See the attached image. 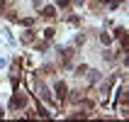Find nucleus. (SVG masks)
<instances>
[{"label":"nucleus","instance_id":"nucleus-4","mask_svg":"<svg viewBox=\"0 0 129 122\" xmlns=\"http://www.w3.org/2000/svg\"><path fill=\"white\" fill-rule=\"evenodd\" d=\"M32 39H34V32H29V29H27V32H24V34H22V42H32Z\"/></svg>","mask_w":129,"mask_h":122},{"label":"nucleus","instance_id":"nucleus-6","mask_svg":"<svg viewBox=\"0 0 129 122\" xmlns=\"http://www.w3.org/2000/svg\"><path fill=\"white\" fill-rule=\"evenodd\" d=\"M56 5L58 7H68V5H71V0H56Z\"/></svg>","mask_w":129,"mask_h":122},{"label":"nucleus","instance_id":"nucleus-2","mask_svg":"<svg viewBox=\"0 0 129 122\" xmlns=\"http://www.w3.org/2000/svg\"><path fill=\"white\" fill-rule=\"evenodd\" d=\"M54 90H56L58 100H63V98H66V93H68V90H66V83H63V81H61V83H56V88H54Z\"/></svg>","mask_w":129,"mask_h":122},{"label":"nucleus","instance_id":"nucleus-1","mask_svg":"<svg viewBox=\"0 0 129 122\" xmlns=\"http://www.w3.org/2000/svg\"><path fill=\"white\" fill-rule=\"evenodd\" d=\"M24 105H27V95L15 93V95H12V100H10V108H12V110H20V108H24Z\"/></svg>","mask_w":129,"mask_h":122},{"label":"nucleus","instance_id":"nucleus-7","mask_svg":"<svg viewBox=\"0 0 129 122\" xmlns=\"http://www.w3.org/2000/svg\"><path fill=\"white\" fill-rule=\"evenodd\" d=\"M37 115H39V117H49V112H46L44 108H39V110H37Z\"/></svg>","mask_w":129,"mask_h":122},{"label":"nucleus","instance_id":"nucleus-10","mask_svg":"<svg viewBox=\"0 0 129 122\" xmlns=\"http://www.w3.org/2000/svg\"><path fill=\"white\" fill-rule=\"evenodd\" d=\"M0 117H3V110H0Z\"/></svg>","mask_w":129,"mask_h":122},{"label":"nucleus","instance_id":"nucleus-8","mask_svg":"<svg viewBox=\"0 0 129 122\" xmlns=\"http://www.w3.org/2000/svg\"><path fill=\"white\" fill-rule=\"evenodd\" d=\"M3 7H5V0H0V10H3Z\"/></svg>","mask_w":129,"mask_h":122},{"label":"nucleus","instance_id":"nucleus-5","mask_svg":"<svg viewBox=\"0 0 129 122\" xmlns=\"http://www.w3.org/2000/svg\"><path fill=\"white\" fill-rule=\"evenodd\" d=\"M39 95H42V98H44V100H49V98H51V95H49V90H46V88H39Z\"/></svg>","mask_w":129,"mask_h":122},{"label":"nucleus","instance_id":"nucleus-3","mask_svg":"<svg viewBox=\"0 0 129 122\" xmlns=\"http://www.w3.org/2000/svg\"><path fill=\"white\" fill-rule=\"evenodd\" d=\"M42 15H44V20H54L56 10H54V7H44V10H42Z\"/></svg>","mask_w":129,"mask_h":122},{"label":"nucleus","instance_id":"nucleus-9","mask_svg":"<svg viewBox=\"0 0 129 122\" xmlns=\"http://www.w3.org/2000/svg\"><path fill=\"white\" fill-rule=\"evenodd\" d=\"M102 3H110V0H102Z\"/></svg>","mask_w":129,"mask_h":122}]
</instances>
